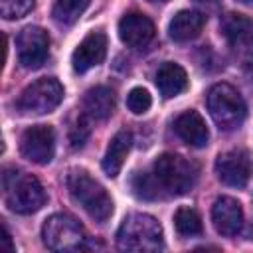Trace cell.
<instances>
[{
    "instance_id": "obj_28",
    "label": "cell",
    "mask_w": 253,
    "mask_h": 253,
    "mask_svg": "<svg viewBox=\"0 0 253 253\" xmlns=\"http://www.w3.org/2000/svg\"><path fill=\"white\" fill-rule=\"evenodd\" d=\"M152 2H166V0H152Z\"/></svg>"
},
{
    "instance_id": "obj_18",
    "label": "cell",
    "mask_w": 253,
    "mask_h": 253,
    "mask_svg": "<svg viewBox=\"0 0 253 253\" xmlns=\"http://www.w3.org/2000/svg\"><path fill=\"white\" fill-rule=\"evenodd\" d=\"M115 111V93L109 87H91L83 97V113L89 119L105 121Z\"/></svg>"
},
{
    "instance_id": "obj_25",
    "label": "cell",
    "mask_w": 253,
    "mask_h": 253,
    "mask_svg": "<svg viewBox=\"0 0 253 253\" xmlns=\"http://www.w3.org/2000/svg\"><path fill=\"white\" fill-rule=\"evenodd\" d=\"M150 105H152V97H150V93H148L146 89H142V87H134V89L128 91L126 107H128V111H132L134 115H142V113H146V111L150 109Z\"/></svg>"
},
{
    "instance_id": "obj_3",
    "label": "cell",
    "mask_w": 253,
    "mask_h": 253,
    "mask_svg": "<svg viewBox=\"0 0 253 253\" xmlns=\"http://www.w3.org/2000/svg\"><path fill=\"white\" fill-rule=\"evenodd\" d=\"M67 190L69 196L75 204H79L89 217H93L95 221L103 223L111 217L113 213V200L107 194V190L89 176V172L85 170H71L67 174Z\"/></svg>"
},
{
    "instance_id": "obj_27",
    "label": "cell",
    "mask_w": 253,
    "mask_h": 253,
    "mask_svg": "<svg viewBox=\"0 0 253 253\" xmlns=\"http://www.w3.org/2000/svg\"><path fill=\"white\" fill-rule=\"evenodd\" d=\"M237 2H241V4H245V6H249V8H253V0H237Z\"/></svg>"
},
{
    "instance_id": "obj_19",
    "label": "cell",
    "mask_w": 253,
    "mask_h": 253,
    "mask_svg": "<svg viewBox=\"0 0 253 253\" xmlns=\"http://www.w3.org/2000/svg\"><path fill=\"white\" fill-rule=\"evenodd\" d=\"M130 144H132V134L128 130H119L111 142H109V148L105 152V158H103V170L109 178H115L123 164H125V158L130 150Z\"/></svg>"
},
{
    "instance_id": "obj_13",
    "label": "cell",
    "mask_w": 253,
    "mask_h": 253,
    "mask_svg": "<svg viewBox=\"0 0 253 253\" xmlns=\"http://www.w3.org/2000/svg\"><path fill=\"white\" fill-rule=\"evenodd\" d=\"M211 221L219 235H237L243 225V210L235 198L221 196L211 206Z\"/></svg>"
},
{
    "instance_id": "obj_9",
    "label": "cell",
    "mask_w": 253,
    "mask_h": 253,
    "mask_svg": "<svg viewBox=\"0 0 253 253\" xmlns=\"http://www.w3.org/2000/svg\"><path fill=\"white\" fill-rule=\"evenodd\" d=\"M20 152L34 164H49L55 154V132L49 125H34L20 138Z\"/></svg>"
},
{
    "instance_id": "obj_5",
    "label": "cell",
    "mask_w": 253,
    "mask_h": 253,
    "mask_svg": "<svg viewBox=\"0 0 253 253\" xmlns=\"http://www.w3.org/2000/svg\"><path fill=\"white\" fill-rule=\"evenodd\" d=\"M208 111L221 130L237 128L247 115V107L239 91L227 83H215L208 91Z\"/></svg>"
},
{
    "instance_id": "obj_12",
    "label": "cell",
    "mask_w": 253,
    "mask_h": 253,
    "mask_svg": "<svg viewBox=\"0 0 253 253\" xmlns=\"http://www.w3.org/2000/svg\"><path fill=\"white\" fill-rule=\"evenodd\" d=\"M105 55H107V36L103 32H91L75 47L71 55V65L77 73H85L97 67L99 63H103Z\"/></svg>"
},
{
    "instance_id": "obj_10",
    "label": "cell",
    "mask_w": 253,
    "mask_h": 253,
    "mask_svg": "<svg viewBox=\"0 0 253 253\" xmlns=\"http://www.w3.org/2000/svg\"><path fill=\"white\" fill-rule=\"evenodd\" d=\"M18 59L26 69H38L45 63L49 51L47 32L40 26H26L16 40Z\"/></svg>"
},
{
    "instance_id": "obj_1",
    "label": "cell",
    "mask_w": 253,
    "mask_h": 253,
    "mask_svg": "<svg viewBox=\"0 0 253 253\" xmlns=\"http://www.w3.org/2000/svg\"><path fill=\"white\" fill-rule=\"evenodd\" d=\"M2 188L6 206L14 213H34L45 204V190L32 174H22L18 168H4Z\"/></svg>"
},
{
    "instance_id": "obj_23",
    "label": "cell",
    "mask_w": 253,
    "mask_h": 253,
    "mask_svg": "<svg viewBox=\"0 0 253 253\" xmlns=\"http://www.w3.org/2000/svg\"><path fill=\"white\" fill-rule=\"evenodd\" d=\"M89 134H91L89 117H87L85 113H81V115L75 119V123L71 125V128H69V142H71V148H73V150L83 148V144L87 142Z\"/></svg>"
},
{
    "instance_id": "obj_8",
    "label": "cell",
    "mask_w": 253,
    "mask_h": 253,
    "mask_svg": "<svg viewBox=\"0 0 253 253\" xmlns=\"http://www.w3.org/2000/svg\"><path fill=\"white\" fill-rule=\"evenodd\" d=\"M221 34L235 59L241 63L253 61V20L243 14H225L221 20Z\"/></svg>"
},
{
    "instance_id": "obj_7",
    "label": "cell",
    "mask_w": 253,
    "mask_h": 253,
    "mask_svg": "<svg viewBox=\"0 0 253 253\" xmlns=\"http://www.w3.org/2000/svg\"><path fill=\"white\" fill-rule=\"evenodd\" d=\"M63 99V87L55 77H42L34 83H30L20 99L18 109L24 115H45L59 107Z\"/></svg>"
},
{
    "instance_id": "obj_26",
    "label": "cell",
    "mask_w": 253,
    "mask_h": 253,
    "mask_svg": "<svg viewBox=\"0 0 253 253\" xmlns=\"http://www.w3.org/2000/svg\"><path fill=\"white\" fill-rule=\"evenodd\" d=\"M2 241H4V247L6 249H14V245H12V239H10V233H8V229H6V225L2 227Z\"/></svg>"
},
{
    "instance_id": "obj_16",
    "label": "cell",
    "mask_w": 253,
    "mask_h": 253,
    "mask_svg": "<svg viewBox=\"0 0 253 253\" xmlns=\"http://www.w3.org/2000/svg\"><path fill=\"white\" fill-rule=\"evenodd\" d=\"M206 24V16L198 10H180L168 26V34L174 42H190L200 36Z\"/></svg>"
},
{
    "instance_id": "obj_6",
    "label": "cell",
    "mask_w": 253,
    "mask_h": 253,
    "mask_svg": "<svg viewBox=\"0 0 253 253\" xmlns=\"http://www.w3.org/2000/svg\"><path fill=\"white\" fill-rule=\"evenodd\" d=\"M42 239L51 251H77L85 243V229L75 217L53 213L42 225Z\"/></svg>"
},
{
    "instance_id": "obj_20",
    "label": "cell",
    "mask_w": 253,
    "mask_h": 253,
    "mask_svg": "<svg viewBox=\"0 0 253 253\" xmlns=\"http://www.w3.org/2000/svg\"><path fill=\"white\" fill-rule=\"evenodd\" d=\"M87 6H89V0H55L51 16L57 24L71 26L81 18V14L87 10Z\"/></svg>"
},
{
    "instance_id": "obj_11",
    "label": "cell",
    "mask_w": 253,
    "mask_h": 253,
    "mask_svg": "<svg viewBox=\"0 0 253 253\" xmlns=\"http://www.w3.org/2000/svg\"><path fill=\"white\" fill-rule=\"evenodd\" d=\"M215 174L225 186H231V188L247 186L253 174V162L249 152L243 148H233L219 154L215 160Z\"/></svg>"
},
{
    "instance_id": "obj_2",
    "label": "cell",
    "mask_w": 253,
    "mask_h": 253,
    "mask_svg": "<svg viewBox=\"0 0 253 253\" xmlns=\"http://www.w3.org/2000/svg\"><path fill=\"white\" fill-rule=\"evenodd\" d=\"M152 174H154L162 194L184 196L196 186L200 170H198L196 162H192L180 154L164 152L154 160Z\"/></svg>"
},
{
    "instance_id": "obj_17",
    "label": "cell",
    "mask_w": 253,
    "mask_h": 253,
    "mask_svg": "<svg viewBox=\"0 0 253 253\" xmlns=\"http://www.w3.org/2000/svg\"><path fill=\"white\" fill-rule=\"evenodd\" d=\"M156 87L164 99H172L186 91L188 75L182 65L174 61H164L156 71Z\"/></svg>"
},
{
    "instance_id": "obj_4",
    "label": "cell",
    "mask_w": 253,
    "mask_h": 253,
    "mask_svg": "<svg viewBox=\"0 0 253 253\" xmlns=\"http://www.w3.org/2000/svg\"><path fill=\"white\" fill-rule=\"evenodd\" d=\"M117 245L125 251H160L164 247L162 225L148 213H130L117 231Z\"/></svg>"
},
{
    "instance_id": "obj_14",
    "label": "cell",
    "mask_w": 253,
    "mask_h": 253,
    "mask_svg": "<svg viewBox=\"0 0 253 253\" xmlns=\"http://www.w3.org/2000/svg\"><path fill=\"white\" fill-rule=\"evenodd\" d=\"M119 38L132 49L146 47L154 38V24L144 14L132 12L121 18L119 22Z\"/></svg>"
},
{
    "instance_id": "obj_22",
    "label": "cell",
    "mask_w": 253,
    "mask_h": 253,
    "mask_svg": "<svg viewBox=\"0 0 253 253\" xmlns=\"http://www.w3.org/2000/svg\"><path fill=\"white\" fill-rule=\"evenodd\" d=\"M130 188L132 194L140 200H158L162 198V190L154 178V174L150 172H134L132 180H130Z\"/></svg>"
},
{
    "instance_id": "obj_24",
    "label": "cell",
    "mask_w": 253,
    "mask_h": 253,
    "mask_svg": "<svg viewBox=\"0 0 253 253\" xmlns=\"http://www.w3.org/2000/svg\"><path fill=\"white\" fill-rule=\"evenodd\" d=\"M36 0H0V14L4 20H16L26 16L34 8Z\"/></svg>"
},
{
    "instance_id": "obj_15",
    "label": "cell",
    "mask_w": 253,
    "mask_h": 253,
    "mask_svg": "<svg viewBox=\"0 0 253 253\" xmlns=\"http://www.w3.org/2000/svg\"><path fill=\"white\" fill-rule=\"evenodd\" d=\"M174 130L186 144L194 148H204L210 140L206 121L196 111H184L182 115H178L174 121Z\"/></svg>"
},
{
    "instance_id": "obj_21",
    "label": "cell",
    "mask_w": 253,
    "mask_h": 253,
    "mask_svg": "<svg viewBox=\"0 0 253 253\" xmlns=\"http://www.w3.org/2000/svg\"><path fill=\"white\" fill-rule=\"evenodd\" d=\"M174 227L184 237H194L202 233V217L194 208H178L174 213Z\"/></svg>"
}]
</instances>
